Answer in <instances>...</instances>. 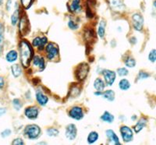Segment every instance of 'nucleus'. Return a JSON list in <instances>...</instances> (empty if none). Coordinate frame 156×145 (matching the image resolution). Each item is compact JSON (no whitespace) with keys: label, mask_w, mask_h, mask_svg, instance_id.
<instances>
[{"label":"nucleus","mask_w":156,"mask_h":145,"mask_svg":"<svg viewBox=\"0 0 156 145\" xmlns=\"http://www.w3.org/2000/svg\"><path fill=\"white\" fill-rule=\"evenodd\" d=\"M19 55L20 60L23 67L27 68L30 65V62L33 58L34 51L31 45L27 41L22 40L19 44Z\"/></svg>","instance_id":"f257e3e1"},{"label":"nucleus","mask_w":156,"mask_h":145,"mask_svg":"<svg viewBox=\"0 0 156 145\" xmlns=\"http://www.w3.org/2000/svg\"><path fill=\"white\" fill-rule=\"evenodd\" d=\"M41 129L36 124L27 125L23 130V135H24L25 137L30 140H37V138L41 136Z\"/></svg>","instance_id":"f03ea898"},{"label":"nucleus","mask_w":156,"mask_h":145,"mask_svg":"<svg viewBox=\"0 0 156 145\" xmlns=\"http://www.w3.org/2000/svg\"><path fill=\"white\" fill-rule=\"evenodd\" d=\"M101 73L103 76V80L105 81L106 86H112L116 80V72L113 70L108 69H102L101 71Z\"/></svg>","instance_id":"7ed1b4c3"},{"label":"nucleus","mask_w":156,"mask_h":145,"mask_svg":"<svg viewBox=\"0 0 156 145\" xmlns=\"http://www.w3.org/2000/svg\"><path fill=\"white\" fill-rule=\"evenodd\" d=\"M67 8L72 14H80L83 11L82 0H69L67 3Z\"/></svg>","instance_id":"20e7f679"},{"label":"nucleus","mask_w":156,"mask_h":145,"mask_svg":"<svg viewBox=\"0 0 156 145\" xmlns=\"http://www.w3.org/2000/svg\"><path fill=\"white\" fill-rule=\"evenodd\" d=\"M119 133L122 141L124 143H129L133 140V129L128 126L123 125L119 127Z\"/></svg>","instance_id":"39448f33"},{"label":"nucleus","mask_w":156,"mask_h":145,"mask_svg":"<svg viewBox=\"0 0 156 145\" xmlns=\"http://www.w3.org/2000/svg\"><path fill=\"white\" fill-rule=\"evenodd\" d=\"M132 25L134 30L140 31L144 27V17L140 12H134L131 16Z\"/></svg>","instance_id":"423d86ee"},{"label":"nucleus","mask_w":156,"mask_h":145,"mask_svg":"<svg viewBox=\"0 0 156 145\" xmlns=\"http://www.w3.org/2000/svg\"><path fill=\"white\" fill-rule=\"evenodd\" d=\"M45 52H46V58L48 60L51 61L56 58V57L58 55V48L56 44L54 43H48L46 45L45 48Z\"/></svg>","instance_id":"0eeeda50"},{"label":"nucleus","mask_w":156,"mask_h":145,"mask_svg":"<svg viewBox=\"0 0 156 145\" xmlns=\"http://www.w3.org/2000/svg\"><path fill=\"white\" fill-rule=\"evenodd\" d=\"M110 9L115 12H122L126 9L123 0H108Z\"/></svg>","instance_id":"6e6552de"},{"label":"nucleus","mask_w":156,"mask_h":145,"mask_svg":"<svg viewBox=\"0 0 156 145\" xmlns=\"http://www.w3.org/2000/svg\"><path fill=\"white\" fill-rule=\"evenodd\" d=\"M69 116L71 118H73L74 120H81L82 118L84 117V112H83V108L80 106H73L69 109Z\"/></svg>","instance_id":"1a4fd4ad"},{"label":"nucleus","mask_w":156,"mask_h":145,"mask_svg":"<svg viewBox=\"0 0 156 145\" xmlns=\"http://www.w3.org/2000/svg\"><path fill=\"white\" fill-rule=\"evenodd\" d=\"M89 70H90V67L87 63L83 62V63L80 64L76 71V76L77 77L78 80H84L88 74Z\"/></svg>","instance_id":"9d476101"},{"label":"nucleus","mask_w":156,"mask_h":145,"mask_svg":"<svg viewBox=\"0 0 156 145\" xmlns=\"http://www.w3.org/2000/svg\"><path fill=\"white\" fill-rule=\"evenodd\" d=\"M65 136L69 140H74L77 136V128L74 124L67 125L65 129Z\"/></svg>","instance_id":"9b49d317"},{"label":"nucleus","mask_w":156,"mask_h":145,"mask_svg":"<svg viewBox=\"0 0 156 145\" xmlns=\"http://www.w3.org/2000/svg\"><path fill=\"white\" fill-rule=\"evenodd\" d=\"M47 41H48V39L45 36H42V37H40V36H37V37H34L32 41V46L34 47V48H37L39 51H42L45 48V44H47Z\"/></svg>","instance_id":"f8f14e48"},{"label":"nucleus","mask_w":156,"mask_h":145,"mask_svg":"<svg viewBox=\"0 0 156 145\" xmlns=\"http://www.w3.org/2000/svg\"><path fill=\"white\" fill-rule=\"evenodd\" d=\"M39 114V110L37 106H29L25 108L24 115L28 119L34 120L37 118Z\"/></svg>","instance_id":"ddd939ff"},{"label":"nucleus","mask_w":156,"mask_h":145,"mask_svg":"<svg viewBox=\"0 0 156 145\" xmlns=\"http://www.w3.org/2000/svg\"><path fill=\"white\" fill-rule=\"evenodd\" d=\"M32 64L34 67L37 68V71H43L45 68V62H44V59L43 57L40 56V55H34L32 58Z\"/></svg>","instance_id":"4468645a"},{"label":"nucleus","mask_w":156,"mask_h":145,"mask_svg":"<svg viewBox=\"0 0 156 145\" xmlns=\"http://www.w3.org/2000/svg\"><path fill=\"white\" fill-rule=\"evenodd\" d=\"M35 98L37 104L40 106H45L48 102V96L44 94V92L41 90H37L35 92Z\"/></svg>","instance_id":"2eb2a0df"},{"label":"nucleus","mask_w":156,"mask_h":145,"mask_svg":"<svg viewBox=\"0 0 156 145\" xmlns=\"http://www.w3.org/2000/svg\"><path fill=\"white\" fill-rule=\"evenodd\" d=\"M19 30L20 33L21 34V35H26L29 30V23L27 20V17L23 15V16L20 17L19 21Z\"/></svg>","instance_id":"dca6fc26"},{"label":"nucleus","mask_w":156,"mask_h":145,"mask_svg":"<svg viewBox=\"0 0 156 145\" xmlns=\"http://www.w3.org/2000/svg\"><path fill=\"white\" fill-rule=\"evenodd\" d=\"M105 136H106L107 139L108 140V141L111 142L112 143L115 145H120L121 143L119 141V138L118 136V135L115 133V132L114 130L111 129H108L105 130Z\"/></svg>","instance_id":"f3484780"},{"label":"nucleus","mask_w":156,"mask_h":145,"mask_svg":"<svg viewBox=\"0 0 156 145\" xmlns=\"http://www.w3.org/2000/svg\"><path fill=\"white\" fill-rule=\"evenodd\" d=\"M20 5L18 2H16V5H15V9L12 12V14L11 15V23H12V26H16L20 21Z\"/></svg>","instance_id":"a211bd4d"},{"label":"nucleus","mask_w":156,"mask_h":145,"mask_svg":"<svg viewBox=\"0 0 156 145\" xmlns=\"http://www.w3.org/2000/svg\"><path fill=\"white\" fill-rule=\"evenodd\" d=\"M93 87L96 90H98V91H103L105 90V87H106V84H105V81L103 79H101V77H98L94 80V83H93Z\"/></svg>","instance_id":"6ab92c4d"},{"label":"nucleus","mask_w":156,"mask_h":145,"mask_svg":"<svg viewBox=\"0 0 156 145\" xmlns=\"http://www.w3.org/2000/svg\"><path fill=\"white\" fill-rule=\"evenodd\" d=\"M147 120L145 118H140V119L137 121V122L135 124L134 126H133V130H134L135 133H138L139 132H140L142 129L145 127V126L147 125Z\"/></svg>","instance_id":"aec40b11"},{"label":"nucleus","mask_w":156,"mask_h":145,"mask_svg":"<svg viewBox=\"0 0 156 145\" xmlns=\"http://www.w3.org/2000/svg\"><path fill=\"white\" fill-rule=\"evenodd\" d=\"M105 28H106V21L104 19H101L98 27V35L100 38H104L105 36Z\"/></svg>","instance_id":"412c9836"},{"label":"nucleus","mask_w":156,"mask_h":145,"mask_svg":"<svg viewBox=\"0 0 156 145\" xmlns=\"http://www.w3.org/2000/svg\"><path fill=\"white\" fill-rule=\"evenodd\" d=\"M100 119L102 122H106V123H112L114 119H115V116L112 113H110L109 111H105L100 117Z\"/></svg>","instance_id":"4be33fe9"},{"label":"nucleus","mask_w":156,"mask_h":145,"mask_svg":"<svg viewBox=\"0 0 156 145\" xmlns=\"http://www.w3.org/2000/svg\"><path fill=\"white\" fill-rule=\"evenodd\" d=\"M131 83L129 82V80L126 78H122L118 83V87L122 91H126L130 88Z\"/></svg>","instance_id":"5701e85b"},{"label":"nucleus","mask_w":156,"mask_h":145,"mask_svg":"<svg viewBox=\"0 0 156 145\" xmlns=\"http://www.w3.org/2000/svg\"><path fill=\"white\" fill-rule=\"evenodd\" d=\"M18 58V53L16 50H10L5 55V60L8 62H15Z\"/></svg>","instance_id":"b1692460"},{"label":"nucleus","mask_w":156,"mask_h":145,"mask_svg":"<svg viewBox=\"0 0 156 145\" xmlns=\"http://www.w3.org/2000/svg\"><path fill=\"white\" fill-rule=\"evenodd\" d=\"M101 97H102L104 99L107 100L108 101H110V102H111V101H113L114 100H115V93L114 92V90H103Z\"/></svg>","instance_id":"393cba45"},{"label":"nucleus","mask_w":156,"mask_h":145,"mask_svg":"<svg viewBox=\"0 0 156 145\" xmlns=\"http://www.w3.org/2000/svg\"><path fill=\"white\" fill-rule=\"evenodd\" d=\"M99 138V134L97 131H90L88 133L87 137V142L89 144H93V143H96Z\"/></svg>","instance_id":"a878e982"},{"label":"nucleus","mask_w":156,"mask_h":145,"mask_svg":"<svg viewBox=\"0 0 156 145\" xmlns=\"http://www.w3.org/2000/svg\"><path fill=\"white\" fill-rule=\"evenodd\" d=\"M11 72H12V76H14L15 78L19 77L22 73V69L20 67V65L18 64H13L11 66Z\"/></svg>","instance_id":"bb28decb"},{"label":"nucleus","mask_w":156,"mask_h":145,"mask_svg":"<svg viewBox=\"0 0 156 145\" xmlns=\"http://www.w3.org/2000/svg\"><path fill=\"white\" fill-rule=\"evenodd\" d=\"M34 0H20V4L21 5L22 8L25 10L30 9L34 3Z\"/></svg>","instance_id":"cd10ccee"},{"label":"nucleus","mask_w":156,"mask_h":145,"mask_svg":"<svg viewBox=\"0 0 156 145\" xmlns=\"http://www.w3.org/2000/svg\"><path fill=\"white\" fill-rule=\"evenodd\" d=\"M124 64L126 68H133L136 65V60L131 56H127L124 60Z\"/></svg>","instance_id":"c85d7f7f"},{"label":"nucleus","mask_w":156,"mask_h":145,"mask_svg":"<svg viewBox=\"0 0 156 145\" xmlns=\"http://www.w3.org/2000/svg\"><path fill=\"white\" fill-rule=\"evenodd\" d=\"M59 133V131L58 129L54 127L48 128L46 129V134L47 136H50V137H54V136H57Z\"/></svg>","instance_id":"c756f323"},{"label":"nucleus","mask_w":156,"mask_h":145,"mask_svg":"<svg viewBox=\"0 0 156 145\" xmlns=\"http://www.w3.org/2000/svg\"><path fill=\"white\" fill-rule=\"evenodd\" d=\"M116 73L119 76L124 77V76H128V74H129V70L126 67H120L118 68V69L116 71Z\"/></svg>","instance_id":"7c9ffc66"},{"label":"nucleus","mask_w":156,"mask_h":145,"mask_svg":"<svg viewBox=\"0 0 156 145\" xmlns=\"http://www.w3.org/2000/svg\"><path fill=\"white\" fill-rule=\"evenodd\" d=\"M4 40V27L2 23H0V52L2 50V45H3Z\"/></svg>","instance_id":"2f4dec72"},{"label":"nucleus","mask_w":156,"mask_h":145,"mask_svg":"<svg viewBox=\"0 0 156 145\" xmlns=\"http://www.w3.org/2000/svg\"><path fill=\"white\" fill-rule=\"evenodd\" d=\"M67 26L69 29H71V30H76V29L79 27L78 23H76L73 19H71L68 20Z\"/></svg>","instance_id":"473e14b6"},{"label":"nucleus","mask_w":156,"mask_h":145,"mask_svg":"<svg viewBox=\"0 0 156 145\" xmlns=\"http://www.w3.org/2000/svg\"><path fill=\"white\" fill-rule=\"evenodd\" d=\"M12 105H13V108H14L16 111H19V110L22 108L21 101L20 99H18V98H15V99L12 100Z\"/></svg>","instance_id":"72a5a7b5"},{"label":"nucleus","mask_w":156,"mask_h":145,"mask_svg":"<svg viewBox=\"0 0 156 145\" xmlns=\"http://www.w3.org/2000/svg\"><path fill=\"white\" fill-rule=\"evenodd\" d=\"M148 59L150 62H154L156 61V49H152L148 54Z\"/></svg>","instance_id":"f704fd0d"},{"label":"nucleus","mask_w":156,"mask_h":145,"mask_svg":"<svg viewBox=\"0 0 156 145\" xmlns=\"http://www.w3.org/2000/svg\"><path fill=\"white\" fill-rule=\"evenodd\" d=\"M150 76L149 73H147V72H144V71H140L138 73V76H137V80H144V79H147Z\"/></svg>","instance_id":"c9c22d12"},{"label":"nucleus","mask_w":156,"mask_h":145,"mask_svg":"<svg viewBox=\"0 0 156 145\" xmlns=\"http://www.w3.org/2000/svg\"><path fill=\"white\" fill-rule=\"evenodd\" d=\"M11 129H5V130H3L1 133V136H2L3 138H5V137H8V136H9L11 135Z\"/></svg>","instance_id":"e433bc0d"},{"label":"nucleus","mask_w":156,"mask_h":145,"mask_svg":"<svg viewBox=\"0 0 156 145\" xmlns=\"http://www.w3.org/2000/svg\"><path fill=\"white\" fill-rule=\"evenodd\" d=\"M12 144H15V145H23L24 144V142H23V139L21 138H16L15 140H13V141L12 142Z\"/></svg>","instance_id":"4c0bfd02"},{"label":"nucleus","mask_w":156,"mask_h":145,"mask_svg":"<svg viewBox=\"0 0 156 145\" xmlns=\"http://www.w3.org/2000/svg\"><path fill=\"white\" fill-rule=\"evenodd\" d=\"M12 5V0H7V1H6V5H5V7H6L7 11L10 10Z\"/></svg>","instance_id":"58836bf2"},{"label":"nucleus","mask_w":156,"mask_h":145,"mask_svg":"<svg viewBox=\"0 0 156 145\" xmlns=\"http://www.w3.org/2000/svg\"><path fill=\"white\" fill-rule=\"evenodd\" d=\"M4 85H5V80L2 76H0V90H2L3 88Z\"/></svg>","instance_id":"ea45409f"},{"label":"nucleus","mask_w":156,"mask_h":145,"mask_svg":"<svg viewBox=\"0 0 156 145\" xmlns=\"http://www.w3.org/2000/svg\"><path fill=\"white\" fill-rule=\"evenodd\" d=\"M6 113V109L5 108H0V116H2Z\"/></svg>","instance_id":"a19ab883"},{"label":"nucleus","mask_w":156,"mask_h":145,"mask_svg":"<svg viewBox=\"0 0 156 145\" xmlns=\"http://www.w3.org/2000/svg\"><path fill=\"white\" fill-rule=\"evenodd\" d=\"M153 7L156 9V0H154V2H153Z\"/></svg>","instance_id":"79ce46f5"},{"label":"nucleus","mask_w":156,"mask_h":145,"mask_svg":"<svg viewBox=\"0 0 156 145\" xmlns=\"http://www.w3.org/2000/svg\"><path fill=\"white\" fill-rule=\"evenodd\" d=\"M136 115H133V116H132L131 117V119H132V120H135V119H136Z\"/></svg>","instance_id":"37998d69"},{"label":"nucleus","mask_w":156,"mask_h":145,"mask_svg":"<svg viewBox=\"0 0 156 145\" xmlns=\"http://www.w3.org/2000/svg\"><path fill=\"white\" fill-rule=\"evenodd\" d=\"M4 2V0H0V5H2Z\"/></svg>","instance_id":"c03bdc74"}]
</instances>
